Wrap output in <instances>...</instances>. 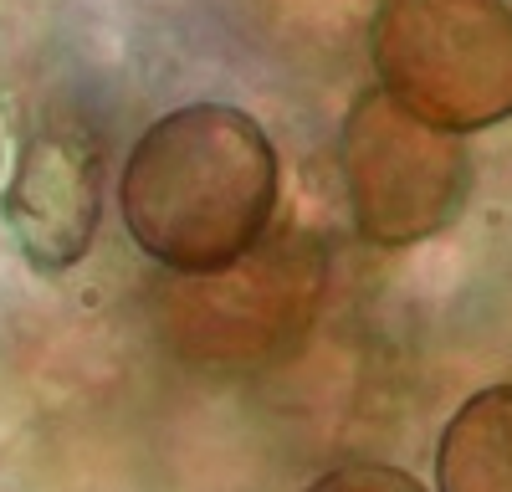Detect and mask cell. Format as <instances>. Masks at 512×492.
I'll use <instances>...</instances> for the list:
<instances>
[{
  "label": "cell",
  "mask_w": 512,
  "mask_h": 492,
  "mask_svg": "<svg viewBox=\"0 0 512 492\" xmlns=\"http://www.w3.org/2000/svg\"><path fill=\"white\" fill-rule=\"evenodd\" d=\"M277 149L251 113L190 103L154 118L123 159V226L180 277H216L262 246L277 211Z\"/></svg>",
  "instance_id": "cell-1"
},
{
  "label": "cell",
  "mask_w": 512,
  "mask_h": 492,
  "mask_svg": "<svg viewBox=\"0 0 512 492\" xmlns=\"http://www.w3.org/2000/svg\"><path fill=\"white\" fill-rule=\"evenodd\" d=\"M369 62L405 113L446 134L512 118V6L507 0H379Z\"/></svg>",
  "instance_id": "cell-2"
},
{
  "label": "cell",
  "mask_w": 512,
  "mask_h": 492,
  "mask_svg": "<svg viewBox=\"0 0 512 492\" xmlns=\"http://www.w3.org/2000/svg\"><path fill=\"white\" fill-rule=\"evenodd\" d=\"M338 164L359 236L384 252L446 231L472 195V154L461 134L405 113L384 88L354 98L338 134Z\"/></svg>",
  "instance_id": "cell-3"
},
{
  "label": "cell",
  "mask_w": 512,
  "mask_h": 492,
  "mask_svg": "<svg viewBox=\"0 0 512 492\" xmlns=\"http://www.w3.org/2000/svg\"><path fill=\"white\" fill-rule=\"evenodd\" d=\"M0 216L36 272H67L93 252L103 216V139L77 103H41L16 129Z\"/></svg>",
  "instance_id": "cell-4"
},
{
  "label": "cell",
  "mask_w": 512,
  "mask_h": 492,
  "mask_svg": "<svg viewBox=\"0 0 512 492\" xmlns=\"http://www.w3.org/2000/svg\"><path fill=\"white\" fill-rule=\"evenodd\" d=\"M441 492H512V385L477 390L441 431Z\"/></svg>",
  "instance_id": "cell-5"
},
{
  "label": "cell",
  "mask_w": 512,
  "mask_h": 492,
  "mask_svg": "<svg viewBox=\"0 0 512 492\" xmlns=\"http://www.w3.org/2000/svg\"><path fill=\"white\" fill-rule=\"evenodd\" d=\"M303 492H425L410 472L400 467H384V462H349V467H333L323 477H313Z\"/></svg>",
  "instance_id": "cell-6"
}]
</instances>
